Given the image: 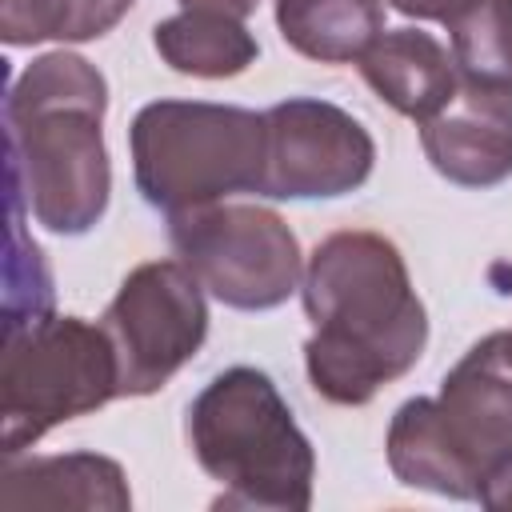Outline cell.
Segmentation results:
<instances>
[{
    "mask_svg": "<svg viewBox=\"0 0 512 512\" xmlns=\"http://www.w3.org/2000/svg\"><path fill=\"white\" fill-rule=\"evenodd\" d=\"M364 84L400 116L432 120L456 96V68L448 48L420 28H392L360 56Z\"/></svg>",
    "mask_w": 512,
    "mask_h": 512,
    "instance_id": "7c38bea8",
    "label": "cell"
},
{
    "mask_svg": "<svg viewBox=\"0 0 512 512\" xmlns=\"http://www.w3.org/2000/svg\"><path fill=\"white\" fill-rule=\"evenodd\" d=\"M152 44L172 72L200 80L240 76L260 56V44L240 16L208 12V8H184L160 20L152 28Z\"/></svg>",
    "mask_w": 512,
    "mask_h": 512,
    "instance_id": "4fadbf2b",
    "label": "cell"
},
{
    "mask_svg": "<svg viewBox=\"0 0 512 512\" xmlns=\"http://www.w3.org/2000/svg\"><path fill=\"white\" fill-rule=\"evenodd\" d=\"M388 468L400 484L476 500L512 464V332H488L440 380V396L404 400L388 424Z\"/></svg>",
    "mask_w": 512,
    "mask_h": 512,
    "instance_id": "3957f363",
    "label": "cell"
},
{
    "mask_svg": "<svg viewBox=\"0 0 512 512\" xmlns=\"http://www.w3.org/2000/svg\"><path fill=\"white\" fill-rule=\"evenodd\" d=\"M112 396H120V368L100 324L56 312L4 324V456H20L56 424L88 416Z\"/></svg>",
    "mask_w": 512,
    "mask_h": 512,
    "instance_id": "8992f818",
    "label": "cell"
},
{
    "mask_svg": "<svg viewBox=\"0 0 512 512\" xmlns=\"http://www.w3.org/2000/svg\"><path fill=\"white\" fill-rule=\"evenodd\" d=\"M0 508H132L128 476L112 456L64 452V456H4L0 468Z\"/></svg>",
    "mask_w": 512,
    "mask_h": 512,
    "instance_id": "8fae6325",
    "label": "cell"
},
{
    "mask_svg": "<svg viewBox=\"0 0 512 512\" xmlns=\"http://www.w3.org/2000/svg\"><path fill=\"white\" fill-rule=\"evenodd\" d=\"M428 164L460 188H496L512 176V88L460 84L420 128Z\"/></svg>",
    "mask_w": 512,
    "mask_h": 512,
    "instance_id": "30bf717a",
    "label": "cell"
},
{
    "mask_svg": "<svg viewBox=\"0 0 512 512\" xmlns=\"http://www.w3.org/2000/svg\"><path fill=\"white\" fill-rule=\"evenodd\" d=\"M264 176L268 200H332L356 192L376 164L368 128L316 96H288L264 112Z\"/></svg>",
    "mask_w": 512,
    "mask_h": 512,
    "instance_id": "9c48e42d",
    "label": "cell"
},
{
    "mask_svg": "<svg viewBox=\"0 0 512 512\" xmlns=\"http://www.w3.org/2000/svg\"><path fill=\"white\" fill-rule=\"evenodd\" d=\"M100 328L116 352L120 396H152L208 336L204 284L184 260H148L124 276Z\"/></svg>",
    "mask_w": 512,
    "mask_h": 512,
    "instance_id": "ba28073f",
    "label": "cell"
},
{
    "mask_svg": "<svg viewBox=\"0 0 512 512\" xmlns=\"http://www.w3.org/2000/svg\"><path fill=\"white\" fill-rule=\"evenodd\" d=\"M176 256L228 308H280L304 280L296 232L280 212L260 204H204L168 216Z\"/></svg>",
    "mask_w": 512,
    "mask_h": 512,
    "instance_id": "52a82bcc",
    "label": "cell"
},
{
    "mask_svg": "<svg viewBox=\"0 0 512 512\" xmlns=\"http://www.w3.org/2000/svg\"><path fill=\"white\" fill-rule=\"evenodd\" d=\"M396 12L404 16H416V20H452L460 8H468L472 0H388Z\"/></svg>",
    "mask_w": 512,
    "mask_h": 512,
    "instance_id": "ac0fdd59",
    "label": "cell"
},
{
    "mask_svg": "<svg viewBox=\"0 0 512 512\" xmlns=\"http://www.w3.org/2000/svg\"><path fill=\"white\" fill-rule=\"evenodd\" d=\"M136 0H72V20L64 40H96L104 32H112L120 24V16L132 8Z\"/></svg>",
    "mask_w": 512,
    "mask_h": 512,
    "instance_id": "e0dca14e",
    "label": "cell"
},
{
    "mask_svg": "<svg viewBox=\"0 0 512 512\" xmlns=\"http://www.w3.org/2000/svg\"><path fill=\"white\" fill-rule=\"evenodd\" d=\"M188 444L196 464L224 488L216 508L304 512L312 504L316 452L260 368H228L196 392Z\"/></svg>",
    "mask_w": 512,
    "mask_h": 512,
    "instance_id": "277c9868",
    "label": "cell"
},
{
    "mask_svg": "<svg viewBox=\"0 0 512 512\" xmlns=\"http://www.w3.org/2000/svg\"><path fill=\"white\" fill-rule=\"evenodd\" d=\"M284 44L320 64H352L384 32V0H276Z\"/></svg>",
    "mask_w": 512,
    "mask_h": 512,
    "instance_id": "5bb4252c",
    "label": "cell"
},
{
    "mask_svg": "<svg viewBox=\"0 0 512 512\" xmlns=\"http://www.w3.org/2000/svg\"><path fill=\"white\" fill-rule=\"evenodd\" d=\"M484 508H512V464H504L484 488H480V496H476Z\"/></svg>",
    "mask_w": 512,
    "mask_h": 512,
    "instance_id": "d6986e66",
    "label": "cell"
},
{
    "mask_svg": "<svg viewBox=\"0 0 512 512\" xmlns=\"http://www.w3.org/2000/svg\"><path fill=\"white\" fill-rule=\"evenodd\" d=\"M108 80L76 52L36 56L4 100L12 196L56 236H84L108 212Z\"/></svg>",
    "mask_w": 512,
    "mask_h": 512,
    "instance_id": "7a4b0ae2",
    "label": "cell"
},
{
    "mask_svg": "<svg viewBox=\"0 0 512 512\" xmlns=\"http://www.w3.org/2000/svg\"><path fill=\"white\" fill-rule=\"evenodd\" d=\"M448 36L468 84L512 88V0H472L448 20Z\"/></svg>",
    "mask_w": 512,
    "mask_h": 512,
    "instance_id": "9a60e30c",
    "label": "cell"
},
{
    "mask_svg": "<svg viewBox=\"0 0 512 512\" xmlns=\"http://www.w3.org/2000/svg\"><path fill=\"white\" fill-rule=\"evenodd\" d=\"M264 144V112L208 100H152L128 128L136 188L168 216L260 192Z\"/></svg>",
    "mask_w": 512,
    "mask_h": 512,
    "instance_id": "5b68a950",
    "label": "cell"
},
{
    "mask_svg": "<svg viewBox=\"0 0 512 512\" xmlns=\"http://www.w3.org/2000/svg\"><path fill=\"white\" fill-rule=\"evenodd\" d=\"M300 296L312 320L304 368L328 404L360 408L424 356L428 312L400 248L380 232L352 228L320 240Z\"/></svg>",
    "mask_w": 512,
    "mask_h": 512,
    "instance_id": "6da1fadb",
    "label": "cell"
},
{
    "mask_svg": "<svg viewBox=\"0 0 512 512\" xmlns=\"http://www.w3.org/2000/svg\"><path fill=\"white\" fill-rule=\"evenodd\" d=\"M260 0H180V8H208V12H228V16H248Z\"/></svg>",
    "mask_w": 512,
    "mask_h": 512,
    "instance_id": "ffe728a7",
    "label": "cell"
},
{
    "mask_svg": "<svg viewBox=\"0 0 512 512\" xmlns=\"http://www.w3.org/2000/svg\"><path fill=\"white\" fill-rule=\"evenodd\" d=\"M68 20H72V0H0V40L8 48L64 40Z\"/></svg>",
    "mask_w": 512,
    "mask_h": 512,
    "instance_id": "2e32d148",
    "label": "cell"
}]
</instances>
